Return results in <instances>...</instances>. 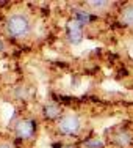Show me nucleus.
I'll use <instances>...</instances> for the list:
<instances>
[{
    "label": "nucleus",
    "instance_id": "f257e3e1",
    "mask_svg": "<svg viewBox=\"0 0 133 148\" xmlns=\"http://www.w3.org/2000/svg\"><path fill=\"white\" fill-rule=\"evenodd\" d=\"M28 29H30L28 19L22 14H13L8 19V22H6V30H8V33L13 35V36H16V38L27 35Z\"/></svg>",
    "mask_w": 133,
    "mask_h": 148
},
{
    "label": "nucleus",
    "instance_id": "1a4fd4ad",
    "mask_svg": "<svg viewBox=\"0 0 133 148\" xmlns=\"http://www.w3.org/2000/svg\"><path fill=\"white\" fill-rule=\"evenodd\" d=\"M89 147H100V142L99 140H97V142L96 140H94V142H89Z\"/></svg>",
    "mask_w": 133,
    "mask_h": 148
},
{
    "label": "nucleus",
    "instance_id": "f03ea898",
    "mask_svg": "<svg viewBox=\"0 0 133 148\" xmlns=\"http://www.w3.org/2000/svg\"><path fill=\"white\" fill-rule=\"evenodd\" d=\"M59 131L63 134H74L78 131L80 128V121L75 115H66L59 120V125H58Z\"/></svg>",
    "mask_w": 133,
    "mask_h": 148
},
{
    "label": "nucleus",
    "instance_id": "6e6552de",
    "mask_svg": "<svg viewBox=\"0 0 133 148\" xmlns=\"http://www.w3.org/2000/svg\"><path fill=\"white\" fill-rule=\"evenodd\" d=\"M89 5H92V6H103V5H108L107 2H89Z\"/></svg>",
    "mask_w": 133,
    "mask_h": 148
},
{
    "label": "nucleus",
    "instance_id": "9d476101",
    "mask_svg": "<svg viewBox=\"0 0 133 148\" xmlns=\"http://www.w3.org/2000/svg\"><path fill=\"white\" fill-rule=\"evenodd\" d=\"M0 148H9V147H0Z\"/></svg>",
    "mask_w": 133,
    "mask_h": 148
},
{
    "label": "nucleus",
    "instance_id": "39448f33",
    "mask_svg": "<svg viewBox=\"0 0 133 148\" xmlns=\"http://www.w3.org/2000/svg\"><path fill=\"white\" fill-rule=\"evenodd\" d=\"M58 114H59V109L57 107V106H53V104L45 106V115H47L49 118H55Z\"/></svg>",
    "mask_w": 133,
    "mask_h": 148
},
{
    "label": "nucleus",
    "instance_id": "0eeeda50",
    "mask_svg": "<svg viewBox=\"0 0 133 148\" xmlns=\"http://www.w3.org/2000/svg\"><path fill=\"white\" fill-rule=\"evenodd\" d=\"M77 16H78V19H77V21H78L80 24H82V22H88V21H89V16L86 14V13H78Z\"/></svg>",
    "mask_w": 133,
    "mask_h": 148
},
{
    "label": "nucleus",
    "instance_id": "7ed1b4c3",
    "mask_svg": "<svg viewBox=\"0 0 133 148\" xmlns=\"http://www.w3.org/2000/svg\"><path fill=\"white\" fill-rule=\"evenodd\" d=\"M68 32H69V38H71L72 43H80L83 36V30H82V24L77 19H72L68 24Z\"/></svg>",
    "mask_w": 133,
    "mask_h": 148
},
{
    "label": "nucleus",
    "instance_id": "20e7f679",
    "mask_svg": "<svg viewBox=\"0 0 133 148\" xmlns=\"http://www.w3.org/2000/svg\"><path fill=\"white\" fill-rule=\"evenodd\" d=\"M34 131V126L31 121H20L19 125H17L16 128V132L19 137H22V139H25V137H30L31 134Z\"/></svg>",
    "mask_w": 133,
    "mask_h": 148
},
{
    "label": "nucleus",
    "instance_id": "423d86ee",
    "mask_svg": "<svg viewBox=\"0 0 133 148\" xmlns=\"http://www.w3.org/2000/svg\"><path fill=\"white\" fill-rule=\"evenodd\" d=\"M122 17H124V21L127 24H132L133 25V5L128 6V8H125L124 14H122Z\"/></svg>",
    "mask_w": 133,
    "mask_h": 148
},
{
    "label": "nucleus",
    "instance_id": "9b49d317",
    "mask_svg": "<svg viewBox=\"0 0 133 148\" xmlns=\"http://www.w3.org/2000/svg\"><path fill=\"white\" fill-rule=\"evenodd\" d=\"M0 49H2V44H0Z\"/></svg>",
    "mask_w": 133,
    "mask_h": 148
}]
</instances>
